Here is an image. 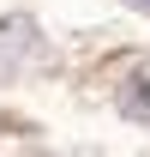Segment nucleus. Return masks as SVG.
<instances>
[{
  "label": "nucleus",
  "instance_id": "obj_1",
  "mask_svg": "<svg viewBox=\"0 0 150 157\" xmlns=\"http://www.w3.org/2000/svg\"><path fill=\"white\" fill-rule=\"evenodd\" d=\"M126 6H138V12H150V0H126Z\"/></svg>",
  "mask_w": 150,
  "mask_h": 157
}]
</instances>
